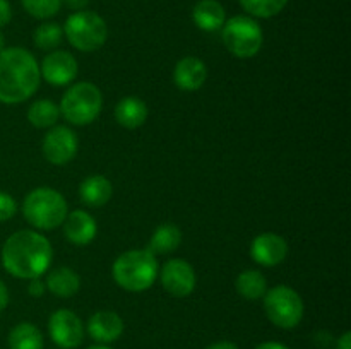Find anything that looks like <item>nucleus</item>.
<instances>
[{
    "mask_svg": "<svg viewBox=\"0 0 351 349\" xmlns=\"http://www.w3.org/2000/svg\"><path fill=\"white\" fill-rule=\"evenodd\" d=\"M53 257L50 242L41 233L21 229L12 233L2 246V266L17 279H36L48 270Z\"/></svg>",
    "mask_w": 351,
    "mask_h": 349,
    "instance_id": "f257e3e1",
    "label": "nucleus"
},
{
    "mask_svg": "<svg viewBox=\"0 0 351 349\" xmlns=\"http://www.w3.org/2000/svg\"><path fill=\"white\" fill-rule=\"evenodd\" d=\"M40 65L31 51L21 47L0 51V103L19 105L40 88Z\"/></svg>",
    "mask_w": 351,
    "mask_h": 349,
    "instance_id": "f03ea898",
    "label": "nucleus"
},
{
    "mask_svg": "<svg viewBox=\"0 0 351 349\" xmlns=\"http://www.w3.org/2000/svg\"><path fill=\"white\" fill-rule=\"evenodd\" d=\"M160 274L156 255L147 248L129 250L117 257L112 266V276L117 286L130 293L149 289Z\"/></svg>",
    "mask_w": 351,
    "mask_h": 349,
    "instance_id": "7ed1b4c3",
    "label": "nucleus"
},
{
    "mask_svg": "<svg viewBox=\"0 0 351 349\" xmlns=\"http://www.w3.org/2000/svg\"><path fill=\"white\" fill-rule=\"evenodd\" d=\"M23 214L33 228L50 231L62 226V222L67 218V201L55 188H34L24 198Z\"/></svg>",
    "mask_w": 351,
    "mask_h": 349,
    "instance_id": "20e7f679",
    "label": "nucleus"
},
{
    "mask_svg": "<svg viewBox=\"0 0 351 349\" xmlns=\"http://www.w3.org/2000/svg\"><path fill=\"white\" fill-rule=\"evenodd\" d=\"M103 94L91 82H77L65 91L60 101V115L77 127L89 125L101 113Z\"/></svg>",
    "mask_w": 351,
    "mask_h": 349,
    "instance_id": "39448f33",
    "label": "nucleus"
},
{
    "mask_svg": "<svg viewBox=\"0 0 351 349\" xmlns=\"http://www.w3.org/2000/svg\"><path fill=\"white\" fill-rule=\"evenodd\" d=\"M62 29L69 43L84 53L99 50L108 38V26L105 19L93 10H77L71 14Z\"/></svg>",
    "mask_w": 351,
    "mask_h": 349,
    "instance_id": "423d86ee",
    "label": "nucleus"
},
{
    "mask_svg": "<svg viewBox=\"0 0 351 349\" xmlns=\"http://www.w3.org/2000/svg\"><path fill=\"white\" fill-rule=\"evenodd\" d=\"M219 31L225 48L237 58H252L263 48V27L254 17L233 16Z\"/></svg>",
    "mask_w": 351,
    "mask_h": 349,
    "instance_id": "0eeeda50",
    "label": "nucleus"
},
{
    "mask_svg": "<svg viewBox=\"0 0 351 349\" xmlns=\"http://www.w3.org/2000/svg\"><path fill=\"white\" fill-rule=\"evenodd\" d=\"M264 311L269 322L280 328H295L304 318V301L302 296L290 286H274L263 296Z\"/></svg>",
    "mask_w": 351,
    "mask_h": 349,
    "instance_id": "6e6552de",
    "label": "nucleus"
},
{
    "mask_svg": "<svg viewBox=\"0 0 351 349\" xmlns=\"http://www.w3.org/2000/svg\"><path fill=\"white\" fill-rule=\"evenodd\" d=\"M41 149H43V156L48 163L55 164V166H64V164L71 163L77 154V135L69 127L57 125L48 130L47 135L43 137Z\"/></svg>",
    "mask_w": 351,
    "mask_h": 349,
    "instance_id": "1a4fd4ad",
    "label": "nucleus"
},
{
    "mask_svg": "<svg viewBox=\"0 0 351 349\" xmlns=\"http://www.w3.org/2000/svg\"><path fill=\"white\" fill-rule=\"evenodd\" d=\"M48 332L51 341L62 349H74L84 341V324L74 311L67 308H60L50 315Z\"/></svg>",
    "mask_w": 351,
    "mask_h": 349,
    "instance_id": "9d476101",
    "label": "nucleus"
},
{
    "mask_svg": "<svg viewBox=\"0 0 351 349\" xmlns=\"http://www.w3.org/2000/svg\"><path fill=\"white\" fill-rule=\"evenodd\" d=\"M160 279L167 293H170L171 296L185 298L195 289L197 277H195L194 267L187 260L171 259L161 267Z\"/></svg>",
    "mask_w": 351,
    "mask_h": 349,
    "instance_id": "9b49d317",
    "label": "nucleus"
},
{
    "mask_svg": "<svg viewBox=\"0 0 351 349\" xmlns=\"http://www.w3.org/2000/svg\"><path fill=\"white\" fill-rule=\"evenodd\" d=\"M79 65L77 60L72 53L64 50L50 51L47 57L43 58L40 65V74L48 84L51 86H67L77 77Z\"/></svg>",
    "mask_w": 351,
    "mask_h": 349,
    "instance_id": "f8f14e48",
    "label": "nucleus"
},
{
    "mask_svg": "<svg viewBox=\"0 0 351 349\" xmlns=\"http://www.w3.org/2000/svg\"><path fill=\"white\" fill-rule=\"evenodd\" d=\"M288 243L276 233H261L250 243V257L263 267H276L287 259Z\"/></svg>",
    "mask_w": 351,
    "mask_h": 349,
    "instance_id": "ddd939ff",
    "label": "nucleus"
},
{
    "mask_svg": "<svg viewBox=\"0 0 351 349\" xmlns=\"http://www.w3.org/2000/svg\"><path fill=\"white\" fill-rule=\"evenodd\" d=\"M86 331L98 344H110L123 334V320L115 311L99 310L89 317Z\"/></svg>",
    "mask_w": 351,
    "mask_h": 349,
    "instance_id": "4468645a",
    "label": "nucleus"
},
{
    "mask_svg": "<svg viewBox=\"0 0 351 349\" xmlns=\"http://www.w3.org/2000/svg\"><path fill=\"white\" fill-rule=\"evenodd\" d=\"M62 226H64L65 238L72 245L77 246L89 245L95 240L96 231H98V224H96L95 218L89 212L81 211V209L69 212Z\"/></svg>",
    "mask_w": 351,
    "mask_h": 349,
    "instance_id": "2eb2a0df",
    "label": "nucleus"
},
{
    "mask_svg": "<svg viewBox=\"0 0 351 349\" xmlns=\"http://www.w3.org/2000/svg\"><path fill=\"white\" fill-rule=\"evenodd\" d=\"M208 79L206 64L197 57H185L178 60L173 70V82L182 91H197Z\"/></svg>",
    "mask_w": 351,
    "mask_h": 349,
    "instance_id": "dca6fc26",
    "label": "nucleus"
},
{
    "mask_svg": "<svg viewBox=\"0 0 351 349\" xmlns=\"http://www.w3.org/2000/svg\"><path fill=\"white\" fill-rule=\"evenodd\" d=\"M192 19L199 29L215 33L221 29L226 21L225 7L218 0H199L192 10Z\"/></svg>",
    "mask_w": 351,
    "mask_h": 349,
    "instance_id": "f3484780",
    "label": "nucleus"
},
{
    "mask_svg": "<svg viewBox=\"0 0 351 349\" xmlns=\"http://www.w3.org/2000/svg\"><path fill=\"white\" fill-rule=\"evenodd\" d=\"M112 181L103 174H91L84 178L79 187V197L89 207H103L112 198Z\"/></svg>",
    "mask_w": 351,
    "mask_h": 349,
    "instance_id": "a211bd4d",
    "label": "nucleus"
},
{
    "mask_svg": "<svg viewBox=\"0 0 351 349\" xmlns=\"http://www.w3.org/2000/svg\"><path fill=\"white\" fill-rule=\"evenodd\" d=\"M113 115H115L119 125H122L123 129H139L147 120V106L143 99L127 96L117 103Z\"/></svg>",
    "mask_w": 351,
    "mask_h": 349,
    "instance_id": "6ab92c4d",
    "label": "nucleus"
},
{
    "mask_svg": "<svg viewBox=\"0 0 351 349\" xmlns=\"http://www.w3.org/2000/svg\"><path fill=\"white\" fill-rule=\"evenodd\" d=\"M45 286L55 296L72 298L81 289V277L71 267H57V269L50 270Z\"/></svg>",
    "mask_w": 351,
    "mask_h": 349,
    "instance_id": "aec40b11",
    "label": "nucleus"
},
{
    "mask_svg": "<svg viewBox=\"0 0 351 349\" xmlns=\"http://www.w3.org/2000/svg\"><path fill=\"white\" fill-rule=\"evenodd\" d=\"M182 243V231L177 224L171 222H165L154 229L153 236H151L149 243H147V250L153 255H167V253L175 252Z\"/></svg>",
    "mask_w": 351,
    "mask_h": 349,
    "instance_id": "412c9836",
    "label": "nucleus"
},
{
    "mask_svg": "<svg viewBox=\"0 0 351 349\" xmlns=\"http://www.w3.org/2000/svg\"><path fill=\"white\" fill-rule=\"evenodd\" d=\"M10 349H43V334L31 322H21L9 332Z\"/></svg>",
    "mask_w": 351,
    "mask_h": 349,
    "instance_id": "4be33fe9",
    "label": "nucleus"
},
{
    "mask_svg": "<svg viewBox=\"0 0 351 349\" xmlns=\"http://www.w3.org/2000/svg\"><path fill=\"white\" fill-rule=\"evenodd\" d=\"M237 293L249 301L261 300L267 291V279L263 272L256 269H247L239 274L235 281Z\"/></svg>",
    "mask_w": 351,
    "mask_h": 349,
    "instance_id": "5701e85b",
    "label": "nucleus"
},
{
    "mask_svg": "<svg viewBox=\"0 0 351 349\" xmlns=\"http://www.w3.org/2000/svg\"><path fill=\"white\" fill-rule=\"evenodd\" d=\"M60 118V108L50 99H38L27 109V120L36 129H50Z\"/></svg>",
    "mask_w": 351,
    "mask_h": 349,
    "instance_id": "b1692460",
    "label": "nucleus"
},
{
    "mask_svg": "<svg viewBox=\"0 0 351 349\" xmlns=\"http://www.w3.org/2000/svg\"><path fill=\"white\" fill-rule=\"evenodd\" d=\"M247 14L261 19L278 16L287 7L288 0H239Z\"/></svg>",
    "mask_w": 351,
    "mask_h": 349,
    "instance_id": "393cba45",
    "label": "nucleus"
},
{
    "mask_svg": "<svg viewBox=\"0 0 351 349\" xmlns=\"http://www.w3.org/2000/svg\"><path fill=\"white\" fill-rule=\"evenodd\" d=\"M64 29L57 23H43L33 33V41L40 50H53L62 43Z\"/></svg>",
    "mask_w": 351,
    "mask_h": 349,
    "instance_id": "a878e982",
    "label": "nucleus"
},
{
    "mask_svg": "<svg viewBox=\"0 0 351 349\" xmlns=\"http://www.w3.org/2000/svg\"><path fill=\"white\" fill-rule=\"evenodd\" d=\"M24 10L36 19H50L58 14L62 0H21Z\"/></svg>",
    "mask_w": 351,
    "mask_h": 349,
    "instance_id": "bb28decb",
    "label": "nucleus"
},
{
    "mask_svg": "<svg viewBox=\"0 0 351 349\" xmlns=\"http://www.w3.org/2000/svg\"><path fill=\"white\" fill-rule=\"evenodd\" d=\"M17 212V202L12 195L0 192V222L9 221L16 216Z\"/></svg>",
    "mask_w": 351,
    "mask_h": 349,
    "instance_id": "cd10ccee",
    "label": "nucleus"
},
{
    "mask_svg": "<svg viewBox=\"0 0 351 349\" xmlns=\"http://www.w3.org/2000/svg\"><path fill=\"white\" fill-rule=\"evenodd\" d=\"M45 291H47V286H45L43 281H40V277L29 281V286H27V293H29V296L41 298L45 294Z\"/></svg>",
    "mask_w": 351,
    "mask_h": 349,
    "instance_id": "c85d7f7f",
    "label": "nucleus"
},
{
    "mask_svg": "<svg viewBox=\"0 0 351 349\" xmlns=\"http://www.w3.org/2000/svg\"><path fill=\"white\" fill-rule=\"evenodd\" d=\"M12 19V9L7 0H0V27L7 26Z\"/></svg>",
    "mask_w": 351,
    "mask_h": 349,
    "instance_id": "c756f323",
    "label": "nucleus"
},
{
    "mask_svg": "<svg viewBox=\"0 0 351 349\" xmlns=\"http://www.w3.org/2000/svg\"><path fill=\"white\" fill-rule=\"evenodd\" d=\"M9 305V289H7L5 283L0 279V311H3Z\"/></svg>",
    "mask_w": 351,
    "mask_h": 349,
    "instance_id": "7c9ffc66",
    "label": "nucleus"
},
{
    "mask_svg": "<svg viewBox=\"0 0 351 349\" xmlns=\"http://www.w3.org/2000/svg\"><path fill=\"white\" fill-rule=\"evenodd\" d=\"M336 349H351V332H345L336 342Z\"/></svg>",
    "mask_w": 351,
    "mask_h": 349,
    "instance_id": "2f4dec72",
    "label": "nucleus"
},
{
    "mask_svg": "<svg viewBox=\"0 0 351 349\" xmlns=\"http://www.w3.org/2000/svg\"><path fill=\"white\" fill-rule=\"evenodd\" d=\"M89 2H91V0H65L67 7L74 9L75 12H77V10H84L86 7H88Z\"/></svg>",
    "mask_w": 351,
    "mask_h": 349,
    "instance_id": "473e14b6",
    "label": "nucleus"
},
{
    "mask_svg": "<svg viewBox=\"0 0 351 349\" xmlns=\"http://www.w3.org/2000/svg\"><path fill=\"white\" fill-rule=\"evenodd\" d=\"M256 349H290V348L285 344H281V342L267 341V342H261L259 346H256Z\"/></svg>",
    "mask_w": 351,
    "mask_h": 349,
    "instance_id": "72a5a7b5",
    "label": "nucleus"
},
{
    "mask_svg": "<svg viewBox=\"0 0 351 349\" xmlns=\"http://www.w3.org/2000/svg\"><path fill=\"white\" fill-rule=\"evenodd\" d=\"M208 349H239V346L232 341H218L209 346Z\"/></svg>",
    "mask_w": 351,
    "mask_h": 349,
    "instance_id": "f704fd0d",
    "label": "nucleus"
},
{
    "mask_svg": "<svg viewBox=\"0 0 351 349\" xmlns=\"http://www.w3.org/2000/svg\"><path fill=\"white\" fill-rule=\"evenodd\" d=\"M88 349H112V348H108L106 344H95V346H89Z\"/></svg>",
    "mask_w": 351,
    "mask_h": 349,
    "instance_id": "c9c22d12",
    "label": "nucleus"
},
{
    "mask_svg": "<svg viewBox=\"0 0 351 349\" xmlns=\"http://www.w3.org/2000/svg\"><path fill=\"white\" fill-rule=\"evenodd\" d=\"M3 48H5L3 47V36H2V33H0V51H2Z\"/></svg>",
    "mask_w": 351,
    "mask_h": 349,
    "instance_id": "e433bc0d",
    "label": "nucleus"
}]
</instances>
